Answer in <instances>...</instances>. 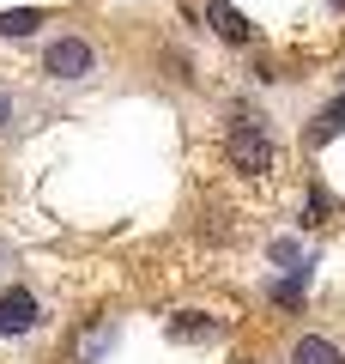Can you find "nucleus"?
Masks as SVG:
<instances>
[{
    "instance_id": "9d476101",
    "label": "nucleus",
    "mask_w": 345,
    "mask_h": 364,
    "mask_svg": "<svg viewBox=\"0 0 345 364\" xmlns=\"http://www.w3.org/2000/svg\"><path fill=\"white\" fill-rule=\"evenodd\" d=\"M333 213V200H327V188H309V207H303V225H321Z\"/></svg>"
},
{
    "instance_id": "f8f14e48",
    "label": "nucleus",
    "mask_w": 345,
    "mask_h": 364,
    "mask_svg": "<svg viewBox=\"0 0 345 364\" xmlns=\"http://www.w3.org/2000/svg\"><path fill=\"white\" fill-rule=\"evenodd\" d=\"M6 122H13V91H0V134H6Z\"/></svg>"
},
{
    "instance_id": "6e6552de",
    "label": "nucleus",
    "mask_w": 345,
    "mask_h": 364,
    "mask_svg": "<svg viewBox=\"0 0 345 364\" xmlns=\"http://www.w3.org/2000/svg\"><path fill=\"white\" fill-rule=\"evenodd\" d=\"M43 25V6H13V13H0V37H37Z\"/></svg>"
},
{
    "instance_id": "0eeeda50",
    "label": "nucleus",
    "mask_w": 345,
    "mask_h": 364,
    "mask_svg": "<svg viewBox=\"0 0 345 364\" xmlns=\"http://www.w3.org/2000/svg\"><path fill=\"white\" fill-rule=\"evenodd\" d=\"M339 134H345V91H339V97H333V104L303 128V146H309V152H321V146H333Z\"/></svg>"
},
{
    "instance_id": "423d86ee",
    "label": "nucleus",
    "mask_w": 345,
    "mask_h": 364,
    "mask_svg": "<svg viewBox=\"0 0 345 364\" xmlns=\"http://www.w3.org/2000/svg\"><path fill=\"white\" fill-rule=\"evenodd\" d=\"M285 358H291V364H345V346L333 334H297Z\"/></svg>"
},
{
    "instance_id": "1a4fd4ad",
    "label": "nucleus",
    "mask_w": 345,
    "mask_h": 364,
    "mask_svg": "<svg viewBox=\"0 0 345 364\" xmlns=\"http://www.w3.org/2000/svg\"><path fill=\"white\" fill-rule=\"evenodd\" d=\"M115 334H121V322H103V328H91V334L79 340V358H85V364H97L103 352L115 346Z\"/></svg>"
},
{
    "instance_id": "39448f33",
    "label": "nucleus",
    "mask_w": 345,
    "mask_h": 364,
    "mask_svg": "<svg viewBox=\"0 0 345 364\" xmlns=\"http://www.w3.org/2000/svg\"><path fill=\"white\" fill-rule=\"evenodd\" d=\"M206 25H212L218 43H236V49H248V43H255V25H248L236 6H224V0H212V6H206Z\"/></svg>"
},
{
    "instance_id": "20e7f679",
    "label": "nucleus",
    "mask_w": 345,
    "mask_h": 364,
    "mask_svg": "<svg viewBox=\"0 0 345 364\" xmlns=\"http://www.w3.org/2000/svg\"><path fill=\"white\" fill-rule=\"evenodd\" d=\"M218 316H206V310H176L170 316V340L176 346H206V340H218Z\"/></svg>"
},
{
    "instance_id": "ddd939ff",
    "label": "nucleus",
    "mask_w": 345,
    "mask_h": 364,
    "mask_svg": "<svg viewBox=\"0 0 345 364\" xmlns=\"http://www.w3.org/2000/svg\"><path fill=\"white\" fill-rule=\"evenodd\" d=\"M236 364H255V358H236Z\"/></svg>"
},
{
    "instance_id": "7ed1b4c3",
    "label": "nucleus",
    "mask_w": 345,
    "mask_h": 364,
    "mask_svg": "<svg viewBox=\"0 0 345 364\" xmlns=\"http://www.w3.org/2000/svg\"><path fill=\"white\" fill-rule=\"evenodd\" d=\"M37 322H43V304H37V291H25V286H6V291H0V340H18V334H31Z\"/></svg>"
},
{
    "instance_id": "9b49d317",
    "label": "nucleus",
    "mask_w": 345,
    "mask_h": 364,
    "mask_svg": "<svg viewBox=\"0 0 345 364\" xmlns=\"http://www.w3.org/2000/svg\"><path fill=\"white\" fill-rule=\"evenodd\" d=\"M273 304H285V310H297V304H303V286H297V279H285V286H273Z\"/></svg>"
},
{
    "instance_id": "f03ea898",
    "label": "nucleus",
    "mask_w": 345,
    "mask_h": 364,
    "mask_svg": "<svg viewBox=\"0 0 345 364\" xmlns=\"http://www.w3.org/2000/svg\"><path fill=\"white\" fill-rule=\"evenodd\" d=\"M43 73L55 79V85H79V79L97 73V49H91V37H79V31H61V37L43 43Z\"/></svg>"
},
{
    "instance_id": "f257e3e1",
    "label": "nucleus",
    "mask_w": 345,
    "mask_h": 364,
    "mask_svg": "<svg viewBox=\"0 0 345 364\" xmlns=\"http://www.w3.org/2000/svg\"><path fill=\"white\" fill-rule=\"evenodd\" d=\"M273 158H279V152H273L267 122H255V116L243 109V116H236V122L224 128V164L236 170V176H267V170H273Z\"/></svg>"
}]
</instances>
